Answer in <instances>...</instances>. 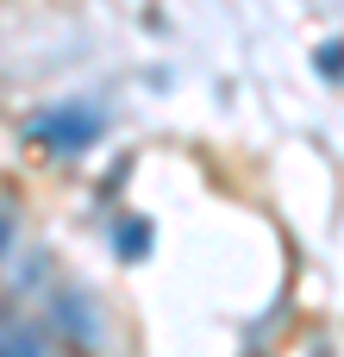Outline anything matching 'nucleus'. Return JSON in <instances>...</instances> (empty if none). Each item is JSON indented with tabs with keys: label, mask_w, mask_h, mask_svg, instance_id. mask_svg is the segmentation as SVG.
Returning a JSON list of instances; mask_svg holds the SVG:
<instances>
[{
	"label": "nucleus",
	"mask_w": 344,
	"mask_h": 357,
	"mask_svg": "<svg viewBox=\"0 0 344 357\" xmlns=\"http://www.w3.org/2000/svg\"><path fill=\"white\" fill-rule=\"evenodd\" d=\"M100 132H107V113L94 100H69V107H50V113H31L25 119V138L31 144H50V151H88Z\"/></svg>",
	"instance_id": "nucleus-1"
},
{
	"label": "nucleus",
	"mask_w": 344,
	"mask_h": 357,
	"mask_svg": "<svg viewBox=\"0 0 344 357\" xmlns=\"http://www.w3.org/2000/svg\"><path fill=\"white\" fill-rule=\"evenodd\" d=\"M50 326H56L75 351L100 345V314H94V301H88L81 289H50Z\"/></svg>",
	"instance_id": "nucleus-2"
},
{
	"label": "nucleus",
	"mask_w": 344,
	"mask_h": 357,
	"mask_svg": "<svg viewBox=\"0 0 344 357\" xmlns=\"http://www.w3.org/2000/svg\"><path fill=\"white\" fill-rule=\"evenodd\" d=\"M0 357H50V339L38 320H25L13 301H0Z\"/></svg>",
	"instance_id": "nucleus-3"
},
{
	"label": "nucleus",
	"mask_w": 344,
	"mask_h": 357,
	"mask_svg": "<svg viewBox=\"0 0 344 357\" xmlns=\"http://www.w3.org/2000/svg\"><path fill=\"white\" fill-rule=\"evenodd\" d=\"M113 245H119V257H150V220H125L119 232H113Z\"/></svg>",
	"instance_id": "nucleus-4"
},
{
	"label": "nucleus",
	"mask_w": 344,
	"mask_h": 357,
	"mask_svg": "<svg viewBox=\"0 0 344 357\" xmlns=\"http://www.w3.org/2000/svg\"><path fill=\"white\" fill-rule=\"evenodd\" d=\"M313 69H320L326 82H338V38H326V44H320V56H313Z\"/></svg>",
	"instance_id": "nucleus-5"
},
{
	"label": "nucleus",
	"mask_w": 344,
	"mask_h": 357,
	"mask_svg": "<svg viewBox=\"0 0 344 357\" xmlns=\"http://www.w3.org/2000/svg\"><path fill=\"white\" fill-rule=\"evenodd\" d=\"M13 232H19V226H13V207H6V201H0V257H6V251H13Z\"/></svg>",
	"instance_id": "nucleus-6"
},
{
	"label": "nucleus",
	"mask_w": 344,
	"mask_h": 357,
	"mask_svg": "<svg viewBox=\"0 0 344 357\" xmlns=\"http://www.w3.org/2000/svg\"><path fill=\"white\" fill-rule=\"evenodd\" d=\"M313 357H332V351H326V345H320V351H313Z\"/></svg>",
	"instance_id": "nucleus-7"
}]
</instances>
